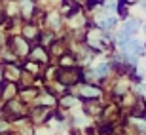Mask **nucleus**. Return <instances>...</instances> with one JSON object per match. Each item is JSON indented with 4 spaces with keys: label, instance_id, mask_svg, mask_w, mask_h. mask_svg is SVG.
<instances>
[{
    "label": "nucleus",
    "instance_id": "nucleus-1",
    "mask_svg": "<svg viewBox=\"0 0 146 135\" xmlns=\"http://www.w3.org/2000/svg\"><path fill=\"white\" fill-rule=\"evenodd\" d=\"M137 27H139V23L137 21H129L127 23V27H125V34H131V33H135Z\"/></svg>",
    "mask_w": 146,
    "mask_h": 135
}]
</instances>
